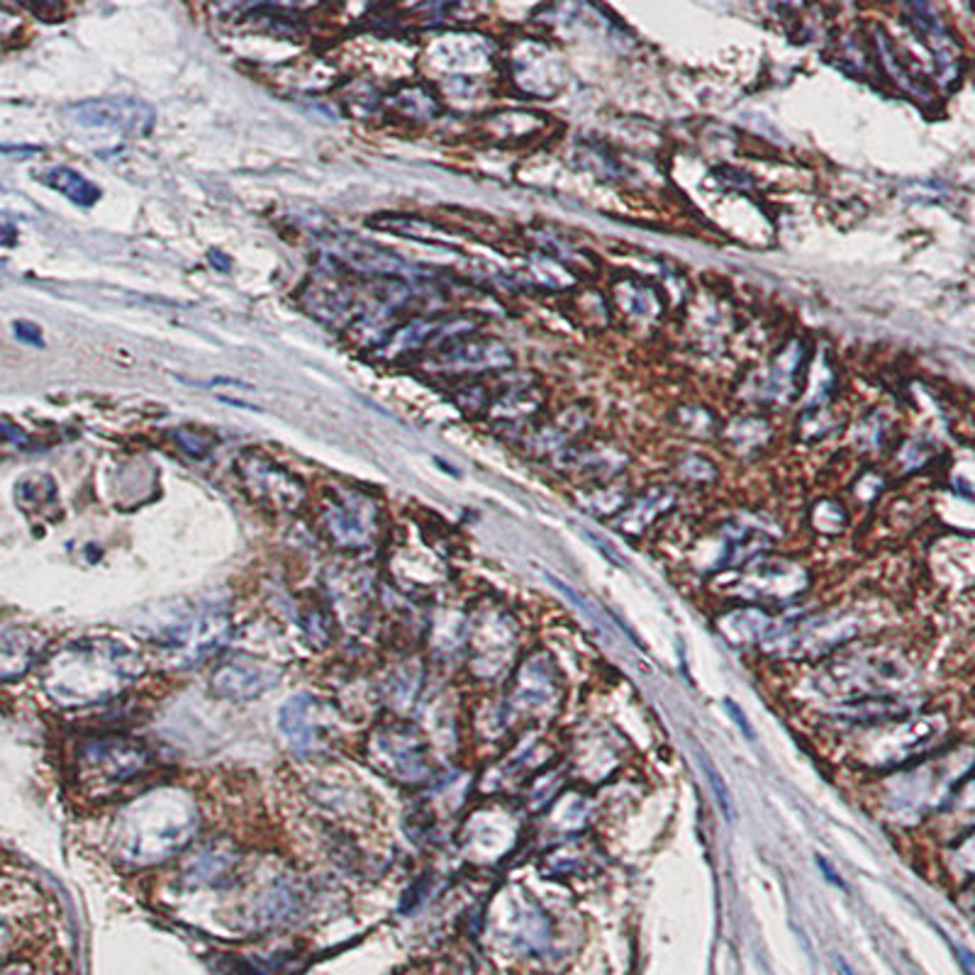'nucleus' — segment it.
<instances>
[{
	"label": "nucleus",
	"instance_id": "f257e3e1",
	"mask_svg": "<svg viewBox=\"0 0 975 975\" xmlns=\"http://www.w3.org/2000/svg\"><path fill=\"white\" fill-rule=\"evenodd\" d=\"M201 812L183 788H154L130 803L115 819L113 844L117 859L130 866H157L191 844Z\"/></svg>",
	"mask_w": 975,
	"mask_h": 975
},
{
	"label": "nucleus",
	"instance_id": "f03ea898",
	"mask_svg": "<svg viewBox=\"0 0 975 975\" xmlns=\"http://www.w3.org/2000/svg\"><path fill=\"white\" fill-rule=\"evenodd\" d=\"M142 673V661L115 639H83L52 653L44 691L61 707H96L115 701Z\"/></svg>",
	"mask_w": 975,
	"mask_h": 975
},
{
	"label": "nucleus",
	"instance_id": "7ed1b4c3",
	"mask_svg": "<svg viewBox=\"0 0 975 975\" xmlns=\"http://www.w3.org/2000/svg\"><path fill=\"white\" fill-rule=\"evenodd\" d=\"M144 637L164 651H173L183 663H198L220 649L229 637L227 605L208 601L203 605H169L152 613Z\"/></svg>",
	"mask_w": 975,
	"mask_h": 975
},
{
	"label": "nucleus",
	"instance_id": "20e7f679",
	"mask_svg": "<svg viewBox=\"0 0 975 975\" xmlns=\"http://www.w3.org/2000/svg\"><path fill=\"white\" fill-rule=\"evenodd\" d=\"M944 719L922 715L900 722L871 725L866 739L859 747V759L871 769H893L927 751L932 741L944 735Z\"/></svg>",
	"mask_w": 975,
	"mask_h": 975
},
{
	"label": "nucleus",
	"instance_id": "39448f33",
	"mask_svg": "<svg viewBox=\"0 0 975 975\" xmlns=\"http://www.w3.org/2000/svg\"><path fill=\"white\" fill-rule=\"evenodd\" d=\"M149 763V751L135 739L103 737L83 744L79 769L93 785H117L132 781Z\"/></svg>",
	"mask_w": 975,
	"mask_h": 975
},
{
	"label": "nucleus",
	"instance_id": "423d86ee",
	"mask_svg": "<svg viewBox=\"0 0 975 975\" xmlns=\"http://www.w3.org/2000/svg\"><path fill=\"white\" fill-rule=\"evenodd\" d=\"M66 113L81 127L117 130L130 137H147L154 130V115H157L149 103L130 96L93 98V101L71 105Z\"/></svg>",
	"mask_w": 975,
	"mask_h": 975
},
{
	"label": "nucleus",
	"instance_id": "0eeeda50",
	"mask_svg": "<svg viewBox=\"0 0 975 975\" xmlns=\"http://www.w3.org/2000/svg\"><path fill=\"white\" fill-rule=\"evenodd\" d=\"M239 473L249 495L266 507L293 513L305 501L303 481L261 453H244L239 459Z\"/></svg>",
	"mask_w": 975,
	"mask_h": 975
},
{
	"label": "nucleus",
	"instance_id": "6e6552de",
	"mask_svg": "<svg viewBox=\"0 0 975 975\" xmlns=\"http://www.w3.org/2000/svg\"><path fill=\"white\" fill-rule=\"evenodd\" d=\"M369 759L381 773L401 783H417L427 775L423 739L405 725L383 727L371 739Z\"/></svg>",
	"mask_w": 975,
	"mask_h": 975
},
{
	"label": "nucleus",
	"instance_id": "1a4fd4ad",
	"mask_svg": "<svg viewBox=\"0 0 975 975\" xmlns=\"http://www.w3.org/2000/svg\"><path fill=\"white\" fill-rule=\"evenodd\" d=\"M325 529L341 549H369L379 535V509L366 495L345 491L329 501Z\"/></svg>",
	"mask_w": 975,
	"mask_h": 975
},
{
	"label": "nucleus",
	"instance_id": "9d476101",
	"mask_svg": "<svg viewBox=\"0 0 975 975\" xmlns=\"http://www.w3.org/2000/svg\"><path fill=\"white\" fill-rule=\"evenodd\" d=\"M807 589V573L791 561H757L731 585V593L749 601L785 603Z\"/></svg>",
	"mask_w": 975,
	"mask_h": 975
},
{
	"label": "nucleus",
	"instance_id": "9b49d317",
	"mask_svg": "<svg viewBox=\"0 0 975 975\" xmlns=\"http://www.w3.org/2000/svg\"><path fill=\"white\" fill-rule=\"evenodd\" d=\"M283 671L257 657H235L210 675V691L223 701H254L281 681Z\"/></svg>",
	"mask_w": 975,
	"mask_h": 975
},
{
	"label": "nucleus",
	"instance_id": "f8f14e48",
	"mask_svg": "<svg viewBox=\"0 0 975 975\" xmlns=\"http://www.w3.org/2000/svg\"><path fill=\"white\" fill-rule=\"evenodd\" d=\"M861 617L853 609H844V613H827L822 617H810L805 623L791 627V651L797 653H822L832 651L834 647H841L844 641L859 635Z\"/></svg>",
	"mask_w": 975,
	"mask_h": 975
},
{
	"label": "nucleus",
	"instance_id": "ddd939ff",
	"mask_svg": "<svg viewBox=\"0 0 975 975\" xmlns=\"http://www.w3.org/2000/svg\"><path fill=\"white\" fill-rule=\"evenodd\" d=\"M279 729L298 751H313L327 739L325 705L313 695H293L279 710Z\"/></svg>",
	"mask_w": 975,
	"mask_h": 975
},
{
	"label": "nucleus",
	"instance_id": "4468645a",
	"mask_svg": "<svg viewBox=\"0 0 975 975\" xmlns=\"http://www.w3.org/2000/svg\"><path fill=\"white\" fill-rule=\"evenodd\" d=\"M832 673H839V693L841 695H878L885 691V685L893 681H900L907 673L903 663L888 661L885 657H849L837 666H832Z\"/></svg>",
	"mask_w": 975,
	"mask_h": 975
},
{
	"label": "nucleus",
	"instance_id": "2eb2a0df",
	"mask_svg": "<svg viewBox=\"0 0 975 975\" xmlns=\"http://www.w3.org/2000/svg\"><path fill=\"white\" fill-rule=\"evenodd\" d=\"M439 363L449 371H501L513 366V354L497 339H453L439 349Z\"/></svg>",
	"mask_w": 975,
	"mask_h": 975
},
{
	"label": "nucleus",
	"instance_id": "dca6fc26",
	"mask_svg": "<svg viewBox=\"0 0 975 975\" xmlns=\"http://www.w3.org/2000/svg\"><path fill=\"white\" fill-rule=\"evenodd\" d=\"M44 651V635L30 627L0 629V683L25 675Z\"/></svg>",
	"mask_w": 975,
	"mask_h": 975
},
{
	"label": "nucleus",
	"instance_id": "f3484780",
	"mask_svg": "<svg viewBox=\"0 0 975 975\" xmlns=\"http://www.w3.org/2000/svg\"><path fill=\"white\" fill-rule=\"evenodd\" d=\"M912 10H915V18H912L915 25L919 30V35H922L929 47H932L941 76H944L946 81L956 79L959 49H956L954 40H951L949 32L941 27V22L932 13H929L927 8H912Z\"/></svg>",
	"mask_w": 975,
	"mask_h": 975
},
{
	"label": "nucleus",
	"instance_id": "a211bd4d",
	"mask_svg": "<svg viewBox=\"0 0 975 975\" xmlns=\"http://www.w3.org/2000/svg\"><path fill=\"white\" fill-rule=\"evenodd\" d=\"M237 866V851L225 841L205 847L186 868V881L193 885H217L229 878Z\"/></svg>",
	"mask_w": 975,
	"mask_h": 975
},
{
	"label": "nucleus",
	"instance_id": "6ab92c4d",
	"mask_svg": "<svg viewBox=\"0 0 975 975\" xmlns=\"http://www.w3.org/2000/svg\"><path fill=\"white\" fill-rule=\"evenodd\" d=\"M40 181L81 208H91L101 201V188L88 181L79 171L69 169V166H52V169L40 173Z\"/></svg>",
	"mask_w": 975,
	"mask_h": 975
},
{
	"label": "nucleus",
	"instance_id": "aec40b11",
	"mask_svg": "<svg viewBox=\"0 0 975 975\" xmlns=\"http://www.w3.org/2000/svg\"><path fill=\"white\" fill-rule=\"evenodd\" d=\"M673 501L675 497L671 491H663V488H651L647 495H641L639 501H635L625 509L623 517L617 519V527L629 531V535H639V531L647 529L661 513H666V509L673 505Z\"/></svg>",
	"mask_w": 975,
	"mask_h": 975
},
{
	"label": "nucleus",
	"instance_id": "412c9836",
	"mask_svg": "<svg viewBox=\"0 0 975 975\" xmlns=\"http://www.w3.org/2000/svg\"><path fill=\"white\" fill-rule=\"evenodd\" d=\"M15 501L27 515H49L57 507V483L47 473H30L18 481Z\"/></svg>",
	"mask_w": 975,
	"mask_h": 975
},
{
	"label": "nucleus",
	"instance_id": "4be33fe9",
	"mask_svg": "<svg viewBox=\"0 0 975 975\" xmlns=\"http://www.w3.org/2000/svg\"><path fill=\"white\" fill-rule=\"evenodd\" d=\"M553 691H557V685L551 681V671L547 669V661L541 663V666L537 663V659L525 663L523 671H519V685L515 695L527 710H545Z\"/></svg>",
	"mask_w": 975,
	"mask_h": 975
},
{
	"label": "nucleus",
	"instance_id": "5701e85b",
	"mask_svg": "<svg viewBox=\"0 0 975 975\" xmlns=\"http://www.w3.org/2000/svg\"><path fill=\"white\" fill-rule=\"evenodd\" d=\"M771 619L766 613H761L759 607H744L737 613H729L722 623H719V631L731 641V645H747V641L761 639L769 635Z\"/></svg>",
	"mask_w": 975,
	"mask_h": 975
},
{
	"label": "nucleus",
	"instance_id": "b1692460",
	"mask_svg": "<svg viewBox=\"0 0 975 975\" xmlns=\"http://www.w3.org/2000/svg\"><path fill=\"white\" fill-rule=\"evenodd\" d=\"M805 357V347L800 339H793L788 347L781 351V357L775 359L773 373H771V391L775 401H791L795 395V371L800 369V361Z\"/></svg>",
	"mask_w": 975,
	"mask_h": 975
},
{
	"label": "nucleus",
	"instance_id": "393cba45",
	"mask_svg": "<svg viewBox=\"0 0 975 975\" xmlns=\"http://www.w3.org/2000/svg\"><path fill=\"white\" fill-rule=\"evenodd\" d=\"M445 329V323H429V320H415V323L405 325L403 329H397L393 339L388 341V351H407L415 349L419 345H425L427 339H432L437 332Z\"/></svg>",
	"mask_w": 975,
	"mask_h": 975
},
{
	"label": "nucleus",
	"instance_id": "a878e982",
	"mask_svg": "<svg viewBox=\"0 0 975 975\" xmlns=\"http://www.w3.org/2000/svg\"><path fill=\"white\" fill-rule=\"evenodd\" d=\"M395 105L413 117H435L439 113L435 96L427 93L423 86L405 88V91L395 98Z\"/></svg>",
	"mask_w": 975,
	"mask_h": 975
},
{
	"label": "nucleus",
	"instance_id": "bb28decb",
	"mask_svg": "<svg viewBox=\"0 0 975 975\" xmlns=\"http://www.w3.org/2000/svg\"><path fill=\"white\" fill-rule=\"evenodd\" d=\"M581 425H583V415L575 413V410H569V415L563 413L557 423L539 432V449H553L563 445V441L579 432Z\"/></svg>",
	"mask_w": 975,
	"mask_h": 975
},
{
	"label": "nucleus",
	"instance_id": "cd10ccee",
	"mask_svg": "<svg viewBox=\"0 0 975 975\" xmlns=\"http://www.w3.org/2000/svg\"><path fill=\"white\" fill-rule=\"evenodd\" d=\"M875 44H878V52H881V57H883V64L888 66V71L895 76V81H900V86L907 88V91H912L915 96L929 98V93L924 91L922 83H919L917 79H912V74H907V69H905L900 59L893 57V44L888 42V37L883 35V32H878V35H875Z\"/></svg>",
	"mask_w": 975,
	"mask_h": 975
},
{
	"label": "nucleus",
	"instance_id": "c85d7f7f",
	"mask_svg": "<svg viewBox=\"0 0 975 975\" xmlns=\"http://www.w3.org/2000/svg\"><path fill=\"white\" fill-rule=\"evenodd\" d=\"M619 298H623V305H627L631 310V315L651 317V315L659 313L657 293L641 283H627L625 293H619Z\"/></svg>",
	"mask_w": 975,
	"mask_h": 975
},
{
	"label": "nucleus",
	"instance_id": "c756f323",
	"mask_svg": "<svg viewBox=\"0 0 975 975\" xmlns=\"http://www.w3.org/2000/svg\"><path fill=\"white\" fill-rule=\"evenodd\" d=\"M173 441L188 453V457H193V459L208 457V453L213 451V447H215V437H210V435H205V432H198V429H176Z\"/></svg>",
	"mask_w": 975,
	"mask_h": 975
},
{
	"label": "nucleus",
	"instance_id": "7c9ffc66",
	"mask_svg": "<svg viewBox=\"0 0 975 975\" xmlns=\"http://www.w3.org/2000/svg\"><path fill=\"white\" fill-rule=\"evenodd\" d=\"M815 525L817 529L829 531L834 535L841 527H844V509H841L837 503H819L815 509Z\"/></svg>",
	"mask_w": 975,
	"mask_h": 975
},
{
	"label": "nucleus",
	"instance_id": "2f4dec72",
	"mask_svg": "<svg viewBox=\"0 0 975 975\" xmlns=\"http://www.w3.org/2000/svg\"><path fill=\"white\" fill-rule=\"evenodd\" d=\"M15 337L20 339V341H25V345H35V347H42L44 341H42V329L37 327V325H32V323H15Z\"/></svg>",
	"mask_w": 975,
	"mask_h": 975
},
{
	"label": "nucleus",
	"instance_id": "473e14b6",
	"mask_svg": "<svg viewBox=\"0 0 975 975\" xmlns=\"http://www.w3.org/2000/svg\"><path fill=\"white\" fill-rule=\"evenodd\" d=\"M703 761H705V771H707V775H710V781L715 783L717 797H719V800H722L725 812H727V817L731 819V803H729V795H727L725 783H722V778H719V775H717V771H715V766H713V763H710V759H707V757H703Z\"/></svg>",
	"mask_w": 975,
	"mask_h": 975
},
{
	"label": "nucleus",
	"instance_id": "72a5a7b5",
	"mask_svg": "<svg viewBox=\"0 0 975 975\" xmlns=\"http://www.w3.org/2000/svg\"><path fill=\"white\" fill-rule=\"evenodd\" d=\"M583 535H585V537H589V539L593 541V545H597V549H601V551L605 553V557H607L609 561H615V563H625L623 559H619V557H617V553H615V549H613V547H609V545H607V541H603V539H601V537H597V535H593V531H583Z\"/></svg>",
	"mask_w": 975,
	"mask_h": 975
},
{
	"label": "nucleus",
	"instance_id": "f704fd0d",
	"mask_svg": "<svg viewBox=\"0 0 975 975\" xmlns=\"http://www.w3.org/2000/svg\"><path fill=\"white\" fill-rule=\"evenodd\" d=\"M727 713H729L731 717H735V719H737V725H739L741 729H744V735H747V737H753V731H751L749 719H747L744 715H741V713H739V707H737L735 703H731V701H727Z\"/></svg>",
	"mask_w": 975,
	"mask_h": 975
},
{
	"label": "nucleus",
	"instance_id": "c9c22d12",
	"mask_svg": "<svg viewBox=\"0 0 975 975\" xmlns=\"http://www.w3.org/2000/svg\"><path fill=\"white\" fill-rule=\"evenodd\" d=\"M0 439H5V441H25V437H22V432L18 427H13V425L3 423V419H0Z\"/></svg>",
	"mask_w": 975,
	"mask_h": 975
},
{
	"label": "nucleus",
	"instance_id": "e433bc0d",
	"mask_svg": "<svg viewBox=\"0 0 975 975\" xmlns=\"http://www.w3.org/2000/svg\"><path fill=\"white\" fill-rule=\"evenodd\" d=\"M30 973H32L30 963H5V966H0V975H30Z\"/></svg>",
	"mask_w": 975,
	"mask_h": 975
},
{
	"label": "nucleus",
	"instance_id": "4c0bfd02",
	"mask_svg": "<svg viewBox=\"0 0 975 975\" xmlns=\"http://www.w3.org/2000/svg\"><path fill=\"white\" fill-rule=\"evenodd\" d=\"M208 259H210V264H215L220 271H227V269H229V259H223V257H220V251H210V254H208Z\"/></svg>",
	"mask_w": 975,
	"mask_h": 975
}]
</instances>
